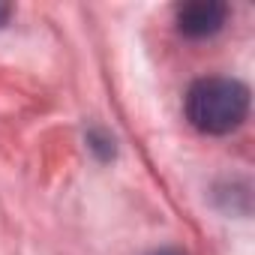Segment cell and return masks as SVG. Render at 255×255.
I'll use <instances>...</instances> for the list:
<instances>
[{
	"label": "cell",
	"instance_id": "6da1fadb",
	"mask_svg": "<svg viewBox=\"0 0 255 255\" xmlns=\"http://www.w3.org/2000/svg\"><path fill=\"white\" fill-rule=\"evenodd\" d=\"M186 120L204 135H228L249 114V87L228 75L198 78L186 90Z\"/></svg>",
	"mask_w": 255,
	"mask_h": 255
},
{
	"label": "cell",
	"instance_id": "7a4b0ae2",
	"mask_svg": "<svg viewBox=\"0 0 255 255\" xmlns=\"http://www.w3.org/2000/svg\"><path fill=\"white\" fill-rule=\"evenodd\" d=\"M228 6L222 0H192V3L177 6V30L189 39L213 36L225 27Z\"/></svg>",
	"mask_w": 255,
	"mask_h": 255
},
{
	"label": "cell",
	"instance_id": "3957f363",
	"mask_svg": "<svg viewBox=\"0 0 255 255\" xmlns=\"http://www.w3.org/2000/svg\"><path fill=\"white\" fill-rule=\"evenodd\" d=\"M9 15H12V6H6V3H0V27H3V24L9 21Z\"/></svg>",
	"mask_w": 255,
	"mask_h": 255
},
{
	"label": "cell",
	"instance_id": "277c9868",
	"mask_svg": "<svg viewBox=\"0 0 255 255\" xmlns=\"http://www.w3.org/2000/svg\"><path fill=\"white\" fill-rule=\"evenodd\" d=\"M153 255H180L177 249H162V252H153Z\"/></svg>",
	"mask_w": 255,
	"mask_h": 255
}]
</instances>
